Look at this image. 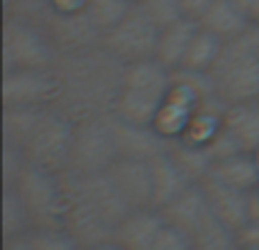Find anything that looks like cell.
<instances>
[{"instance_id": "obj_1", "label": "cell", "mask_w": 259, "mask_h": 250, "mask_svg": "<svg viewBox=\"0 0 259 250\" xmlns=\"http://www.w3.org/2000/svg\"><path fill=\"white\" fill-rule=\"evenodd\" d=\"M5 143L18 148L34 166L66 173L75 121L57 105L5 107Z\"/></svg>"}, {"instance_id": "obj_2", "label": "cell", "mask_w": 259, "mask_h": 250, "mask_svg": "<svg viewBox=\"0 0 259 250\" xmlns=\"http://www.w3.org/2000/svg\"><path fill=\"white\" fill-rule=\"evenodd\" d=\"M170 87H173V71L155 57L125 64L112 114L127 123L152 125L157 112L168 98Z\"/></svg>"}, {"instance_id": "obj_3", "label": "cell", "mask_w": 259, "mask_h": 250, "mask_svg": "<svg viewBox=\"0 0 259 250\" xmlns=\"http://www.w3.org/2000/svg\"><path fill=\"white\" fill-rule=\"evenodd\" d=\"M216 96L225 105L259 100V27L252 25L237 39L225 41L211 68Z\"/></svg>"}, {"instance_id": "obj_4", "label": "cell", "mask_w": 259, "mask_h": 250, "mask_svg": "<svg viewBox=\"0 0 259 250\" xmlns=\"http://www.w3.org/2000/svg\"><path fill=\"white\" fill-rule=\"evenodd\" d=\"M25 200L34 228H64L68 212L66 173L27 164L16 184H12Z\"/></svg>"}, {"instance_id": "obj_5", "label": "cell", "mask_w": 259, "mask_h": 250, "mask_svg": "<svg viewBox=\"0 0 259 250\" xmlns=\"http://www.w3.org/2000/svg\"><path fill=\"white\" fill-rule=\"evenodd\" d=\"M5 71H46L57 66V48L48 32L27 18H7L3 30Z\"/></svg>"}, {"instance_id": "obj_6", "label": "cell", "mask_w": 259, "mask_h": 250, "mask_svg": "<svg viewBox=\"0 0 259 250\" xmlns=\"http://www.w3.org/2000/svg\"><path fill=\"white\" fill-rule=\"evenodd\" d=\"M118 159L114 141L112 114H94L75 121L71 146V161L66 173L87 175L107 171Z\"/></svg>"}, {"instance_id": "obj_7", "label": "cell", "mask_w": 259, "mask_h": 250, "mask_svg": "<svg viewBox=\"0 0 259 250\" xmlns=\"http://www.w3.org/2000/svg\"><path fill=\"white\" fill-rule=\"evenodd\" d=\"M157 39H159V27L141 9L134 7L116 27L100 36V48L125 66V64L155 57Z\"/></svg>"}, {"instance_id": "obj_8", "label": "cell", "mask_w": 259, "mask_h": 250, "mask_svg": "<svg viewBox=\"0 0 259 250\" xmlns=\"http://www.w3.org/2000/svg\"><path fill=\"white\" fill-rule=\"evenodd\" d=\"M259 148V100L234 103L225 107L223 130L207 150L211 159L237 155V152H255Z\"/></svg>"}, {"instance_id": "obj_9", "label": "cell", "mask_w": 259, "mask_h": 250, "mask_svg": "<svg viewBox=\"0 0 259 250\" xmlns=\"http://www.w3.org/2000/svg\"><path fill=\"white\" fill-rule=\"evenodd\" d=\"M62 98V82L55 68L46 71H5V107H48Z\"/></svg>"}, {"instance_id": "obj_10", "label": "cell", "mask_w": 259, "mask_h": 250, "mask_svg": "<svg viewBox=\"0 0 259 250\" xmlns=\"http://www.w3.org/2000/svg\"><path fill=\"white\" fill-rule=\"evenodd\" d=\"M112 128H114V141H116L118 159L152 161L159 155L168 152L170 148V141L161 137L152 125L127 123L112 114Z\"/></svg>"}, {"instance_id": "obj_11", "label": "cell", "mask_w": 259, "mask_h": 250, "mask_svg": "<svg viewBox=\"0 0 259 250\" xmlns=\"http://www.w3.org/2000/svg\"><path fill=\"white\" fill-rule=\"evenodd\" d=\"M112 182L121 191L130 210L152 207V166L150 161L116 159L107 169Z\"/></svg>"}, {"instance_id": "obj_12", "label": "cell", "mask_w": 259, "mask_h": 250, "mask_svg": "<svg viewBox=\"0 0 259 250\" xmlns=\"http://www.w3.org/2000/svg\"><path fill=\"white\" fill-rule=\"evenodd\" d=\"M200 184L205 187V193L209 198L211 212L228 228H232L234 232H241L248 223H252V202H250V193L248 191L225 187V184L216 182L211 178H207Z\"/></svg>"}, {"instance_id": "obj_13", "label": "cell", "mask_w": 259, "mask_h": 250, "mask_svg": "<svg viewBox=\"0 0 259 250\" xmlns=\"http://www.w3.org/2000/svg\"><path fill=\"white\" fill-rule=\"evenodd\" d=\"M161 214H164V219L168 221L170 225L180 228L182 232H187L189 237H191L198 230V225L211 216V205L205 193V187H202V184H191V187L184 193H180L170 205H166L164 210H161Z\"/></svg>"}, {"instance_id": "obj_14", "label": "cell", "mask_w": 259, "mask_h": 250, "mask_svg": "<svg viewBox=\"0 0 259 250\" xmlns=\"http://www.w3.org/2000/svg\"><path fill=\"white\" fill-rule=\"evenodd\" d=\"M164 225H166V219L161 214V210H155V207L132 210L118 223L114 239L118 243H123L127 250H148Z\"/></svg>"}, {"instance_id": "obj_15", "label": "cell", "mask_w": 259, "mask_h": 250, "mask_svg": "<svg viewBox=\"0 0 259 250\" xmlns=\"http://www.w3.org/2000/svg\"><path fill=\"white\" fill-rule=\"evenodd\" d=\"M198 27H200L198 21H191V18H182L178 23H170V25L161 27L159 39H157L155 59L164 64L166 68H170V71L182 68L184 57H187L189 46H191Z\"/></svg>"}, {"instance_id": "obj_16", "label": "cell", "mask_w": 259, "mask_h": 250, "mask_svg": "<svg viewBox=\"0 0 259 250\" xmlns=\"http://www.w3.org/2000/svg\"><path fill=\"white\" fill-rule=\"evenodd\" d=\"M209 178L225 187L252 193L259 187V166L252 152H237V155L216 159L211 164Z\"/></svg>"}, {"instance_id": "obj_17", "label": "cell", "mask_w": 259, "mask_h": 250, "mask_svg": "<svg viewBox=\"0 0 259 250\" xmlns=\"http://www.w3.org/2000/svg\"><path fill=\"white\" fill-rule=\"evenodd\" d=\"M150 166H152V207L155 210H164L180 193H184L191 187L187 175L180 171V166L175 164L168 152L152 159Z\"/></svg>"}, {"instance_id": "obj_18", "label": "cell", "mask_w": 259, "mask_h": 250, "mask_svg": "<svg viewBox=\"0 0 259 250\" xmlns=\"http://www.w3.org/2000/svg\"><path fill=\"white\" fill-rule=\"evenodd\" d=\"M198 25L205 27L211 34H216L219 39L230 41L250 30L252 21L237 3H232V0H216L209 7V12L198 21Z\"/></svg>"}, {"instance_id": "obj_19", "label": "cell", "mask_w": 259, "mask_h": 250, "mask_svg": "<svg viewBox=\"0 0 259 250\" xmlns=\"http://www.w3.org/2000/svg\"><path fill=\"white\" fill-rule=\"evenodd\" d=\"M168 155L173 157V161L180 166V171L187 175V180L191 184H200L209 178L214 159H211L207 148L193 146V143H187V141H182V139H178V141H170Z\"/></svg>"}, {"instance_id": "obj_20", "label": "cell", "mask_w": 259, "mask_h": 250, "mask_svg": "<svg viewBox=\"0 0 259 250\" xmlns=\"http://www.w3.org/2000/svg\"><path fill=\"white\" fill-rule=\"evenodd\" d=\"M223 46H225L223 39L207 32L205 27H198L196 36H193L191 46H189L187 57H184L182 68L196 73H211V68L216 66L221 53H223Z\"/></svg>"}, {"instance_id": "obj_21", "label": "cell", "mask_w": 259, "mask_h": 250, "mask_svg": "<svg viewBox=\"0 0 259 250\" xmlns=\"http://www.w3.org/2000/svg\"><path fill=\"white\" fill-rule=\"evenodd\" d=\"M191 243H193V250H241V246H239V232L228 228L214 212L191 234Z\"/></svg>"}, {"instance_id": "obj_22", "label": "cell", "mask_w": 259, "mask_h": 250, "mask_svg": "<svg viewBox=\"0 0 259 250\" xmlns=\"http://www.w3.org/2000/svg\"><path fill=\"white\" fill-rule=\"evenodd\" d=\"M134 7H137V0H89L84 16L89 18L98 36H103L105 32L116 27Z\"/></svg>"}, {"instance_id": "obj_23", "label": "cell", "mask_w": 259, "mask_h": 250, "mask_svg": "<svg viewBox=\"0 0 259 250\" xmlns=\"http://www.w3.org/2000/svg\"><path fill=\"white\" fill-rule=\"evenodd\" d=\"M32 230V216L25 200L14 187H5L3 193V234L5 239L23 237Z\"/></svg>"}, {"instance_id": "obj_24", "label": "cell", "mask_w": 259, "mask_h": 250, "mask_svg": "<svg viewBox=\"0 0 259 250\" xmlns=\"http://www.w3.org/2000/svg\"><path fill=\"white\" fill-rule=\"evenodd\" d=\"M32 250H82L66 228H34L27 232Z\"/></svg>"}, {"instance_id": "obj_25", "label": "cell", "mask_w": 259, "mask_h": 250, "mask_svg": "<svg viewBox=\"0 0 259 250\" xmlns=\"http://www.w3.org/2000/svg\"><path fill=\"white\" fill-rule=\"evenodd\" d=\"M137 7L141 9L159 30L170 25V23H178V21H182V18H187L182 12L180 0H137Z\"/></svg>"}, {"instance_id": "obj_26", "label": "cell", "mask_w": 259, "mask_h": 250, "mask_svg": "<svg viewBox=\"0 0 259 250\" xmlns=\"http://www.w3.org/2000/svg\"><path fill=\"white\" fill-rule=\"evenodd\" d=\"M148 250H193V243L187 232H182L180 228L166 221V225L161 228V232L155 237V241L150 243Z\"/></svg>"}, {"instance_id": "obj_27", "label": "cell", "mask_w": 259, "mask_h": 250, "mask_svg": "<svg viewBox=\"0 0 259 250\" xmlns=\"http://www.w3.org/2000/svg\"><path fill=\"white\" fill-rule=\"evenodd\" d=\"M46 3L50 7V14H57V16H77V14H84L89 0H46Z\"/></svg>"}, {"instance_id": "obj_28", "label": "cell", "mask_w": 259, "mask_h": 250, "mask_svg": "<svg viewBox=\"0 0 259 250\" xmlns=\"http://www.w3.org/2000/svg\"><path fill=\"white\" fill-rule=\"evenodd\" d=\"M214 3H216V0H180L184 16L191 18V21H200V18L209 12V7Z\"/></svg>"}, {"instance_id": "obj_29", "label": "cell", "mask_w": 259, "mask_h": 250, "mask_svg": "<svg viewBox=\"0 0 259 250\" xmlns=\"http://www.w3.org/2000/svg\"><path fill=\"white\" fill-rule=\"evenodd\" d=\"M239 246L248 250H259V221H252L239 232Z\"/></svg>"}, {"instance_id": "obj_30", "label": "cell", "mask_w": 259, "mask_h": 250, "mask_svg": "<svg viewBox=\"0 0 259 250\" xmlns=\"http://www.w3.org/2000/svg\"><path fill=\"white\" fill-rule=\"evenodd\" d=\"M3 250H32V248H30V243H27V234H23V237L5 239Z\"/></svg>"}, {"instance_id": "obj_31", "label": "cell", "mask_w": 259, "mask_h": 250, "mask_svg": "<svg viewBox=\"0 0 259 250\" xmlns=\"http://www.w3.org/2000/svg\"><path fill=\"white\" fill-rule=\"evenodd\" d=\"M82 250H127L123 243H118L116 239H109V241H100V243H94V246H87Z\"/></svg>"}, {"instance_id": "obj_32", "label": "cell", "mask_w": 259, "mask_h": 250, "mask_svg": "<svg viewBox=\"0 0 259 250\" xmlns=\"http://www.w3.org/2000/svg\"><path fill=\"white\" fill-rule=\"evenodd\" d=\"M248 16H250L252 25H257V27H259V0H252L250 9H248Z\"/></svg>"}, {"instance_id": "obj_33", "label": "cell", "mask_w": 259, "mask_h": 250, "mask_svg": "<svg viewBox=\"0 0 259 250\" xmlns=\"http://www.w3.org/2000/svg\"><path fill=\"white\" fill-rule=\"evenodd\" d=\"M252 157H255V161H257V166H259V148H257L255 152H252Z\"/></svg>"}]
</instances>
